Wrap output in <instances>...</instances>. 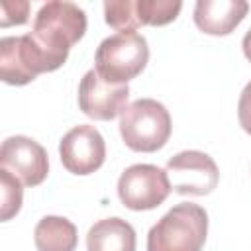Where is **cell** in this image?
Listing matches in <instances>:
<instances>
[{
    "instance_id": "1",
    "label": "cell",
    "mask_w": 251,
    "mask_h": 251,
    "mask_svg": "<svg viewBox=\"0 0 251 251\" xmlns=\"http://www.w3.org/2000/svg\"><path fill=\"white\" fill-rule=\"evenodd\" d=\"M84 31L86 14L82 8L73 2L51 0L37 10L27 35L43 59L45 73H51L63 67L71 47L82 39Z\"/></svg>"
},
{
    "instance_id": "2",
    "label": "cell",
    "mask_w": 251,
    "mask_h": 251,
    "mask_svg": "<svg viewBox=\"0 0 251 251\" xmlns=\"http://www.w3.org/2000/svg\"><path fill=\"white\" fill-rule=\"evenodd\" d=\"M208 233V214L202 206L182 202L173 206L147 233V251H202Z\"/></svg>"
},
{
    "instance_id": "3",
    "label": "cell",
    "mask_w": 251,
    "mask_h": 251,
    "mask_svg": "<svg viewBox=\"0 0 251 251\" xmlns=\"http://www.w3.org/2000/svg\"><path fill=\"white\" fill-rule=\"evenodd\" d=\"M171 129L169 110L153 98H139L127 104L120 116V133L131 151L153 153L161 149L169 141Z\"/></svg>"
},
{
    "instance_id": "4",
    "label": "cell",
    "mask_w": 251,
    "mask_h": 251,
    "mask_svg": "<svg viewBox=\"0 0 251 251\" xmlns=\"http://www.w3.org/2000/svg\"><path fill=\"white\" fill-rule=\"evenodd\" d=\"M147 61V39L137 31H120L98 45L94 71L110 84H127L145 69Z\"/></svg>"
},
{
    "instance_id": "5",
    "label": "cell",
    "mask_w": 251,
    "mask_h": 251,
    "mask_svg": "<svg viewBox=\"0 0 251 251\" xmlns=\"http://www.w3.org/2000/svg\"><path fill=\"white\" fill-rule=\"evenodd\" d=\"M171 190L173 186L167 171L147 163L127 167L118 180V196L122 204L133 212L153 210L161 206Z\"/></svg>"
},
{
    "instance_id": "6",
    "label": "cell",
    "mask_w": 251,
    "mask_h": 251,
    "mask_svg": "<svg viewBox=\"0 0 251 251\" xmlns=\"http://www.w3.org/2000/svg\"><path fill=\"white\" fill-rule=\"evenodd\" d=\"M167 175L171 186L178 194L206 196L220 180L214 159L202 151H180L167 161Z\"/></svg>"
},
{
    "instance_id": "7",
    "label": "cell",
    "mask_w": 251,
    "mask_h": 251,
    "mask_svg": "<svg viewBox=\"0 0 251 251\" xmlns=\"http://www.w3.org/2000/svg\"><path fill=\"white\" fill-rule=\"evenodd\" d=\"M63 167L73 175H90L104 165L106 143L94 126L82 124L67 131L59 143Z\"/></svg>"
},
{
    "instance_id": "8",
    "label": "cell",
    "mask_w": 251,
    "mask_h": 251,
    "mask_svg": "<svg viewBox=\"0 0 251 251\" xmlns=\"http://www.w3.org/2000/svg\"><path fill=\"white\" fill-rule=\"evenodd\" d=\"M0 165L10 171L24 186H37L47 178V151L31 137L12 135L0 147Z\"/></svg>"
},
{
    "instance_id": "9",
    "label": "cell",
    "mask_w": 251,
    "mask_h": 251,
    "mask_svg": "<svg viewBox=\"0 0 251 251\" xmlns=\"http://www.w3.org/2000/svg\"><path fill=\"white\" fill-rule=\"evenodd\" d=\"M127 84H110L94 69L86 71L78 84V108L92 120L108 122L127 106Z\"/></svg>"
},
{
    "instance_id": "10",
    "label": "cell",
    "mask_w": 251,
    "mask_h": 251,
    "mask_svg": "<svg viewBox=\"0 0 251 251\" xmlns=\"http://www.w3.org/2000/svg\"><path fill=\"white\" fill-rule=\"evenodd\" d=\"M41 73H45L43 59L27 33L0 39V76L6 84L24 86Z\"/></svg>"
},
{
    "instance_id": "11",
    "label": "cell",
    "mask_w": 251,
    "mask_h": 251,
    "mask_svg": "<svg viewBox=\"0 0 251 251\" xmlns=\"http://www.w3.org/2000/svg\"><path fill=\"white\" fill-rule=\"evenodd\" d=\"M249 4L245 0H198L194 6V24L208 35H227L245 18Z\"/></svg>"
},
{
    "instance_id": "12",
    "label": "cell",
    "mask_w": 251,
    "mask_h": 251,
    "mask_svg": "<svg viewBox=\"0 0 251 251\" xmlns=\"http://www.w3.org/2000/svg\"><path fill=\"white\" fill-rule=\"evenodd\" d=\"M86 251H135V229L122 218L100 220L86 233Z\"/></svg>"
},
{
    "instance_id": "13",
    "label": "cell",
    "mask_w": 251,
    "mask_h": 251,
    "mask_svg": "<svg viewBox=\"0 0 251 251\" xmlns=\"http://www.w3.org/2000/svg\"><path fill=\"white\" fill-rule=\"evenodd\" d=\"M33 241L37 251H75L78 235L71 220L61 216H45L35 226Z\"/></svg>"
},
{
    "instance_id": "14",
    "label": "cell",
    "mask_w": 251,
    "mask_h": 251,
    "mask_svg": "<svg viewBox=\"0 0 251 251\" xmlns=\"http://www.w3.org/2000/svg\"><path fill=\"white\" fill-rule=\"evenodd\" d=\"M182 2L178 0H137L135 10L141 25H165L176 20Z\"/></svg>"
},
{
    "instance_id": "15",
    "label": "cell",
    "mask_w": 251,
    "mask_h": 251,
    "mask_svg": "<svg viewBox=\"0 0 251 251\" xmlns=\"http://www.w3.org/2000/svg\"><path fill=\"white\" fill-rule=\"evenodd\" d=\"M133 0H108L104 2V18L106 24L114 29L120 31H135L141 24L137 18V10H135Z\"/></svg>"
},
{
    "instance_id": "16",
    "label": "cell",
    "mask_w": 251,
    "mask_h": 251,
    "mask_svg": "<svg viewBox=\"0 0 251 251\" xmlns=\"http://www.w3.org/2000/svg\"><path fill=\"white\" fill-rule=\"evenodd\" d=\"M0 186H2V212H0V220L8 222L22 208L24 190H22V182L10 171H6V169H0Z\"/></svg>"
},
{
    "instance_id": "17",
    "label": "cell",
    "mask_w": 251,
    "mask_h": 251,
    "mask_svg": "<svg viewBox=\"0 0 251 251\" xmlns=\"http://www.w3.org/2000/svg\"><path fill=\"white\" fill-rule=\"evenodd\" d=\"M0 25H22L27 22L29 16V2L25 0H2L0 2Z\"/></svg>"
},
{
    "instance_id": "18",
    "label": "cell",
    "mask_w": 251,
    "mask_h": 251,
    "mask_svg": "<svg viewBox=\"0 0 251 251\" xmlns=\"http://www.w3.org/2000/svg\"><path fill=\"white\" fill-rule=\"evenodd\" d=\"M237 118H239V126L251 135V80L241 90L237 104Z\"/></svg>"
},
{
    "instance_id": "19",
    "label": "cell",
    "mask_w": 251,
    "mask_h": 251,
    "mask_svg": "<svg viewBox=\"0 0 251 251\" xmlns=\"http://www.w3.org/2000/svg\"><path fill=\"white\" fill-rule=\"evenodd\" d=\"M241 47H243V55L247 57V61L251 63V29L245 33L243 41H241Z\"/></svg>"
}]
</instances>
